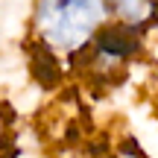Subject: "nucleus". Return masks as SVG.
<instances>
[{
  "mask_svg": "<svg viewBox=\"0 0 158 158\" xmlns=\"http://www.w3.org/2000/svg\"><path fill=\"white\" fill-rule=\"evenodd\" d=\"M108 23L102 0H35L32 29L44 50L56 56H79Z\"/></svg>",
  "mask_w": 158,
  "mask_h": 158,
  "instance_id": "1",
  "label": "nucleus"
},
{
  "mask_svg": "<svg viewBox=\"0 0 158 158\" xmlns=\"http://www.w3.org/2000/svg\"><path fill=\"white\" fill-rule=\"evenodd\" d=\"M88 50H91L94 64H100L102 70H114V68H120V64H126L132 56H138V50H141V35H138L135 27H126V23L111 21L94 35Z\"/></svg>",
  "mask_w": 158,
  "mask_h": 158,
  "instance_id": "2",
  "label": "nucleus"
},
{
  "mask_svg": "<svg viewBox=\"0 0 158 158\" xmlns=\"http://www.w3.org/2000/svg\"><path fill=\"white\" fill-rule=\"evenodd\" d=\"M102 6H106L111 21L135 27V29H141L147 21H152L158 12L155 0H102Z\"/></svg>",
  "mask_w": 158,
  "mask_h": 158,
  "instance_id": "3",
  "label": "nucleus"
}]
</instances>
